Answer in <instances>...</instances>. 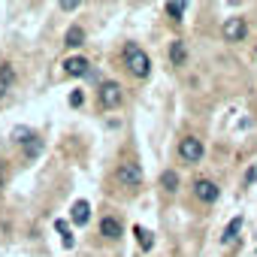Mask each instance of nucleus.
Returning a JSON list of instances; mask_svg holds the SVG:
<instances>
[{"label":"nucleus","instance_id":"nucleus-1","mask_svg":"<svg viewBox=\"0 0 257 257\" xmlns=\"http://www.w3.org/2000/svg\"><path fill=\"white\" fill-rule=\"evenodd\" d=\"M124 64H127V70H131L137 79H146L149 73H152V61H149V55L140 49V46H127L124 49Z\"/></svg>","mask_w":257,"mask_h":257},{"label":"nucleus","instance_id":"nucleus-2","mask_svg":"<svg viewBox=\"0 0 257 257\" xmlns=\"http://www.w3.org/2000/svg\"><path fill=\"white\" fill-rule=\"evenodd\" d=\"M115 182L121 185V188H140L143 185V170H140V164H134V161H124V164H118V170H115Z\"/></svg>","mask_w":257,"mask_h":257},{"label":"nucleus","instance_id":"nucleus-3","mask_svg":"<svg viewBox=\"0 0 257 257\" xmlns=\"http://www.w3.org/2000/svg\"><path fill=\"white\" fill-rule=\"evenodd\" d=\"M121 103H124V88L118 82H106L100 88V106L103 109H118Z\"/></svg>","mask_w":257,"mask_h":257},{"label":"nucleus","instance_id":"nucleus-4","mask_svg":"<svg viewBox=\"0 0 257 257\" xmlns=\"http://www.w3.org/2000/svg\"><path fill=\"white\" fill-rule=\"evenodd\" d=\"M179 158H182L185 164H197V161H203V140H197V137L182 140V143H179Z\"/></svg>","mask_w":257,"mask_h":257},{"label":"nucleus","instance_id":"nucleus-5","mask_svg":"<svg viewBox=\"0 0 257 257\" xmlns=\"http://www.w3.org/2000/svg\"><path fill=\"white\" fill-rule=\"evenodd\" d=\"M221 34H224V40H227V43H239V40L248 34V25H245V19H242V16H233V19H227V22H224Z\"/></svg>","mask_w":257,"mask_h":257},{"label":"nucleus","instance_id":"nucleus-6","mask_svg":"<svg viewBox=\"0 0 257 257\" xmlns=\"http://www.w3.org/2000/svg\"><path fill=\"white\" fill-rule=\"evenodd\" d=\"M194 194H197V200H203V203H215V200H218V185L209 182V179H197V182H194Z\"/></svg>","mask_w":257,"mask_h":257},{"label":"nucleus","instance_id":"nucleus-7","mask_svg":"<svg viewBox=\"0 0 257 257\" xmlns=\"http://www.w3.org/2000/svg\"><path fill=\"white\" fill-rule=\"evenodd\" d=\"M121 233H124V230H121V221H118L115 215H103V218H100V236H106V239L115 242V239H121Z\"/></svg>","mask_w":257,"mask_h":257},{"label":"nucleus","instance_id":"nucleus-8","mask_svg":"<svg viewBox=\"0 0 257 257\" xmlns=\"http://www.w3.org/2000/svg\"><path fill=\"white\" fill-rule=\"evenodd\" d=\"M88 218H91V206L85 200H76L73 209H70V221L73 224H88Z\"/></svg>","mask_w":257,"mask_h":257},{"label":"nucleus","instance_id":"nucleus-9","mask_svg":"<svg viewBox=\"0 0 257 257\" xmlns=\"http://www.w3.org/2000/svg\"><path fill=\"white\" fill-rule=\"evenodd\" d=\"M64 73L73 76V79H76V76H85V73H88V61H85V58H67V61H64Z\"/></svg>","mask_w":257,"mask_h":257},{"label":"nucleus","instance_id":"nucleus-10","mask_svg":"<svg viewBox=\"0 0 257 257\" xmlns=\"http://www.w3.org/2000/svg\"><path fill=\"white\" fill-rule=\"evenodd\" d=\"M85 43V31L79 28V25H73L70 31H67V37H64V46H70V49H79Z\"/></svg>","mask_w":257,"mask_h":257},{"label":"nucleus","instance_id":"nucleus-11","mask_svg":"<svg viewBox=\"0 0 257 257\" xmlns=\"http://www.w3.org/2000/svg\"><path fill=\"white\" fill-rule=\"evenodd\" d=\"M170 61H173L176 67H182V64L188 61V49H185V43H179V40H176V43L170 46Z\"/></svg>","mask_w":257,"mask_h":257},{"label":"nucleus","instance_id":"nucleus-12","mask_svg":"<svg viewBox=\"0 0 257 257\" xmlns=\"http://www.w3.org/2000/svg\"><path fill=\"white\" fill-rule=\"evenodd\" d=\"M161 188H164L167 194H176V191H179V173H176V170H167V173L161 176Z\"/></svg>","mask_w":257,"mask_h":257},{"label":"nucleus","instance_id":"nucleus-13","mask_svg":"<svg viewBox=\"0 0 257 257\" xmlns=\"http://www.w3.org/2000/svg\"><path fill=\"white\" fill-rule=\"evenodd\" d=\"M10 85H13V67L4 64V67H0V100L10 94Z\"/></svg>","mask_w":257,"mask_h":257},{"label":"nucleus","instance_id":"nucleus-14","mask_svg":"<svg viewBox=\"0 0 257 257\" xmlns=\"http://www.w3.org/2000/svg\"><path fill=\"white\" fill-rule=\"evenodd\" d=\"M239 230H242V218H233V221L227 224V230H224V236H221V239H224V242H233V239L239 236Z\"/></svg>","mask_w":257,"mask_h":257},{"label":"nucleus","instance_id":"nucleus-15","mask_svg":"<svg viewBox=\"0 0 257 257\" xmlns=\"http://www.w3.org/2000/svg\"><path fill=\"white\" fill-rule=\"evenodd\" d=\"M164 10H167V16H173V19H182V16H185V4H182V0H170Z\"/></svg>","mask_w":257,"mask_h":257},{"label":"nucleus","instance_id":"nucleus-16","mask_svg":"<svg viewBox=\"0 0 257 257\" xmlns=\"http://www.w3.org/2000/svg\"><path fill=\"white\" fill-rule=\"evenodd\" d=\"M13 137H16V143H22V146H28V143L34 140V134L28 131V127H16V134H13Z\"/></svg>","mask_w":257,"mask_h":257},{"label":"nucleus","instance_id":"nucleus-17","mask_svg":"<svg viewBox=\"0 0 257 257\" xmlns=\"http://www.w3.org/2000/svg\"><path fill=\"white\" fill-rule=\"evenodd\" d=\"M40 152H43V143H40V140H37V137H34V140H31V143H28V146H25V155H28V158H37V155H40Z\"/></svg>","mask_w":257,"mask_h":257},{"label":"nucleus","instance_id":"nucleus-18","mask_svg":"<svg viewBox=\"0 0 257 257\" xmlns=\"http://www.w3.org/2000/svg\"><path fill=\"white\" fill-rule=\"evenodd\" d=\"M137 236H140L143 251H149V248H152V233H149V230H143V227H137Z\"/></svg>","mask_w":257,"mask_h":257},{"label":"nucleus","instance_id":"nucleus-19","mask_svg":"<svg viewBox=\"0 0 257 257\" xmlns=\"http://www.w3.org/2000/svg\"><path fill=\"white\" fill-rule=\"evenodd\" d=\"M82 103H85V94L82 91H73L70 94V106H82Z\"/></svg>","mask_w":257,"mask_h":257},{"label":"nucleus","instance_id":"nucleus-20","mask_svg":"<svg viewBox=\"0 0 257 257\" xmlns=\"http://www.w3.org/2000/svg\"><path fill=\"white\" fill-rule=\"evenodd\" d=\"M245 182H248V185H251V182H257V167H251V170L245 173Z\"/></svg>","mask_w":257,"mask_h":257},{"label":"nucleus","instance_id":"nucleus-21","mask_svg":"<svg viewBox=\"0 0 257 257\" xmlns=\"http://www.w3.org/2000/svg\"><path fill=\"white\" fill-rule=\"evenodd\" d=\"M4 188H7V170H4V164H0V194H4Z\"/></svg>","mask_w":257,"mask_h":257},{"label":"nucleus","instance_id":"nucleus-22","mask_svg":"<svg viewBox=\"0 0 257 257\" xmlns=\"http://www.w3.org/2000/svg\"><path fill=\"white\" fill-rule=\"evenodd\" d=\"M79 4H76V0H64V4H61V10H76Z\"/></svg>","mask_w":257,"mask_h":257}]
</instances>
